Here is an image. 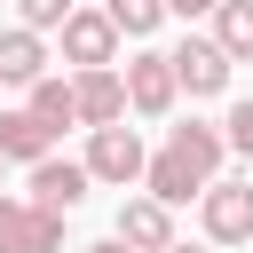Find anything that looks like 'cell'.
<instances>
[{
	"instance_id": "1",
	"label": "cell",
	"mask_w": 253,
	"mask_h": 253,
	"mask_svg": "<svg viewBox=\"0 0 253 253\" xmlns=\"http://www.w3.org/2000/svg\"><path fill=\"white\" fill-rule=\"evenodd\" d=\"M221 150H229V126H206V119H190V126H174V134H166V150L150 158L142 190H150V198H166V206H190V198H206V190H213V166H221Z\"/></svg>"
},
{
	"instance_id": "2",
	"label": "cell",
	"mask_w": 253,
	"mask_h": 253,
	"mask_svg": "<svg viewBox=\"0 0 253 253\" xmlns=\"http://www.w3.org/2000/svg\"><path fill=\"white\" fill-rule=\"evenodd\" d=\"M0 253H63V213L0 190Z\"/></svg>"
},
{
	"instance_id": "3",
	"label": "cell",
	"mask_w": 253,
	"mask_h": 253,
	"mask_svg": "<svg viewBox=\"0 0 253 253\" xmlns=\"http://www.w3.org/2000/svg\"><path fill=\"white\" fill-rule=\"evenodd\" d=\"M87 166H95V182L126 190V182H142V174H150V150H142V134L119 119V126H87Z\"/></svg>"
},
{
	"instance_id": "4",
	"label": "cell",
	"mask_w": 253,
	"mask_h": 253,
	"mask_svg": "<svg viewBox=\"0 0 253 253\" xmlns=\"http://www.w3.org/2000/svg\"><path fill=\"white\" fill-rule=\"evenodd\" d=\"M174 95H182V71H174V55L142 47V55L126 63V103H134L142 119H166V111H174Z\"/></svg>"
},
{
	"instance_id": "5",
	"label": "cell",
	"mask_w": 253,
	"mask_h": 253,
	"mask_svg": "<svg viewBox=\"0 0 253 253\" xmlns=\"http://www.w3.org/2000/svg\"><path fill=\"white\" fill-rule=\"evenodd\" d=\"M198 206H206V237L213 245H253V182H213Z\"/></svg>"
},
{
	"instance_id": "6",
	"label": "cell",
	"mask_w": 253,
	"mask_h": 253,
	"mask_svg": "<svg viewBox=\"0 0 253 253\" xmlns=\"http://www.w3.org/2000/svg\"><path fill=\"white\" fill-rule=\"evenodd\" d=\"M63 55H71L79 71L111 63V55H119V16H111V8H71V24H63Z\"/></svg>"
},
{
	"instance_id": "7",
	"label": "cell",
	"mask_w": 253,
	"mask_h": 253,
	"mask_svg": "<svg viewBox=\"0 0 253 253\" xmlns=\"http://www.w3.org/2000/svg\"><path fill=\"white\" fill-rule=\"evenodd\" d=\"M174 71H182V95H221L229 71H237V55L206 32V40H182V47H174Z\"/></svg>"
},
{
	"instance_id": "8",
	"label": "cell",
	"mask_w": 253,
	"mask_h": 253,
	"mask_svg": "<svg viewBox=\"0 0 253 253\" xmlns=\"http://www.w3.org/2000/svg\"><path fill=\"white\" fill-rule=\"evenodd\" d=\"M71 87H79V126H119V119L134 111V103H126V79H119L111 63H95V71H79Z\"/></svg>"
},
{
	"instance_id": "9",
	"label": "cell",
	"mask_w": 253,
	"mask_h": 253,
	"mask_svg": "<svg viewBox=\"0 0 253 253\" xmlns=\"http://www.w3.org/2000/svg\"><path fill=\"white\" fill-rule=\"evenodd\" d=\"M87 182H95V166H87V158H55V150H47V158L32 166V198H40V206H55V213H71V206L87 198Z\"/></svg>"
},
{
	"instance_id": "10",
	"label": "cell",
	"mask_w": 253,
	"mask_h": 253,
	"mask_svg": "<svg viewBox=\"0 0 253 253\" xmlns=\"http://www.w3.org/2000/svg\"><path fill=\"white\" fill-rule=\"evenodd\" d=\"M119 237H126L134 253H166V245H174V206L150 198V190L126 198V206H119Z\"/></svg>"
},
{
	"instance_id": "11",
	"label": "cell",
	"mask_w": 253,
	"mask_h": 253,
	"mask_svg": "<svg viewBox=\"0 0 253 253\" xmlns=\"http://www.w3.org/2000/svg\"><path fill=\"white\" fill-rule=\"evenodd\" d=\"M0 150H8L16 166H40V158L55 150V126H47L32 103H24V111H0Z\"/></svg>"
},
{
	"instance_id": "12",
	"label": "cell",
	"mask_w": 253,
	"mask_h": 253,
	"mask_svg": "<svg viewBox=\"0 0 253 253\" xmlns=\"http://www.w3.org/2000/svg\"><path fill=\"white\" fill-rule=\"evenodd\" d=\"M0 79H8V87L47 79V40H40L32 24H8V32H0Z\"/></svg>"
},
{
	"instance_id": "13",
	"label": "cell",
	"mask_w": 253,
	"mask_h": 253,
	"mask_svg": "<svg viewBox=\"0 0 253 253\" xmlns=\"http://www.w3.org/2000/svg\"><path fill=\"white\" fill-rule=\"evenodd\" d=\"M24 103H32L55 134H63V126H79V87H71V79H32V87H24Z\"/></svg>"
},
{
	"instance_id": "14",
	"label": "cell",
	"mask_w": 253,
	"mask_h": 253,
	"mask_svg": "<svg viewBox=\"0 0 253 253\" xmlns=\"http://www.w3.org/2000/svg\"><path fill=\"white\" fill-rule=\"evenodd\" d=\"M213 40H221L237 63H253V0H221V8H213Z\"/></svg>"
},
{
	"instance_id": "15",
	"label": "cell",
	"mask_w": 253,
	"mask_h": 253,
	"mask_svg": "<svg viewBox=\"0 0 253 253\" xmlns=\"http://www.w3.org/2000/svg\"><path fill=\"white\" fill-rule=\"evenodd\" d=\"M103 8L119 16V32H126V40H150V32H158V24L174 16L166 0H103Z\"/></svg>"
},
{
	"instance_id": "16",
	"label": "cell",
	"mask_w": 253,
	"mask_h": 253,
	"mask_svg": "<svg viewBox=\"0 0 253 253\" xmlns=\"http://www.w3.org/2000/svg\"><path fill=\"white\" fill-rule=\"evenodd\" d=\"M71 8H79V0H16V16H24L32 32H63V24H71Z\"/></svg>"
},
{
	"instance_id": "17",
	"label": "cell",
	"mask_w": 253,
	"mask_h": 253,
	"mask_svg": "<svg viewBox=\"0 0 253 253\" xmlns=\"http://www.w3.org/2000/svg\"><path fill=\"white\" fill-rule=\"evenodd\" d=\"M221 126H229V150H237V158H253V95H245V103H237Z\"/></svg>"
},
{
	"instance_id": "18",
	"label": "cell",
	"mask_w": 253,
	"mask_h": 253,
	"mask_svg": "<svg viewBox=\"0 0 253 253\" xmlns=\"http://www.w3.org/2000/svg\"><path fill=\"white\" fill-rule=\"evenodd\" d=\"M166 8H174V16H213L221 0H166Z\"/></svg>"
},
{
	"instance_id": "19",
	"label": "cell",
	"mask_w": 253,
	"mask_h": 253,
	"mask_svg": "<svg viewBox=\"0 0 253 253\" xmlns=\"http://www.w3.org/2000/svg\"><path fill=\"white\" fill-rule=\"evenodd\" d=\"M87 253H134V245H126L119 229H111V237H103V245H87Z\"/></svg>"
},
{
	"instance_id": "20",
	"label": "cell",
	"mask_w": 253,
	"mask_h": 253,
	"mask_svg": "<svg viewBox=\"0 0 253 253\" xmlns=\"http://www.w3.org/2000/svg\"><path fill=\"white\" fill-rule=\"evenodd\" d=\"M166 253H206V245H182V237H174V245H166Z\"/></svg>"
},
{
	"instance_id": "21",
	"label": "cell",
	"mask_w": 253,
	"mask_h": 253,
	"mask_svg": "<svg viewBox=\"0 0 253 253\" xmlns=\"http://www.w3.org/2000/svg\"><path fill=\"white\" fill-rule=\"evenodd\" d=\"M0 174H8V150H0Z\"/></svg>"
}]
</instances>
